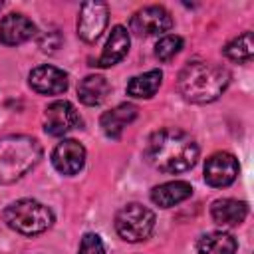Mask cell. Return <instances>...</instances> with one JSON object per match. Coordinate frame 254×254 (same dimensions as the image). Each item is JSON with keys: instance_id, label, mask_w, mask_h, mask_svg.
Returning <instances> with one entry per match:
<instances>
[{"instance_id": "ffe728a7", "label": "cell", "mask_w": 254, "mask_h": 254, "mask_svg": "<svg viewBox=\"0 0 254 254\" xmlns=\"http://www.w3.org/2000/svg\"><path fill=\"white\" fill-rule=\"evenodd\" d=\"M224 56L232 62L238 64H246L252 60L254 56V40H252V32H244L242 36L234 38L232 42L226 44L224 48Z\"/></svg>"}, {"instance_id": "9a60e30c", "label": "cell", "mask_w": 254, "mask_h": 254, "mask_svg": "<svg viewBox=\"0 0 254 254\" xmlns=\"http://www.w3.org/2000/svg\"><path fill=\"white\" fill-rule=\"evenodd\" d=\"M248 214V204L236 198H218L210 206V216L220 226H236Z\"/></svg>"}, {"instance_id": "277c9868", "label": "cell", "mask_w": 254, "mask_h": 254, "mask_svg": "<svg viewBox=\"0 0 254 254\" xmlns=\"http://www.w3.org/2000/svg\"><path fill=\"white\" fill-rule=\"evenodd\" d=\"M4 220L12 230L24 236H34V234H42L52 226L54 214L46 204L32 198H22L6 206Z\"/></svg>"}, {"instance_id": "30bf717a", "label": "cell", "mask_w": 254, "mask_h": 254, "mask_svg": "<svg viewBox=\"0 0 254 254\" xmlns=\"http://www.w3.org/2000/svg\"><path fill=\"white\" fill-rule=\"evenodd\" d=\"M52 165L62 175H75L85 165V149L75 139H64L52 151Z\"/></svg>"}, {"instance_id": "4fadbf2b", "label": "cell", "mask_w": 254, "mask_h": 254, "mask_svg": "<svg viewBox=\"0 0 254 254\" xmlns=\"http://www.w3.org/2000/svg\"><path fill=\"white\" fill-rule=\"evenodd\" d=\"M129 52V32L127 28L123 26H113L107 42H105V48L97 60V64L93 65H99V67H111L115 64H119Z\"/></svg>"}, {"instance_id": "ac0fdd59", "label": "cell", "mask_w": 254, "mask_h": 254, "mask_svg": "<svg viewBox=\"0 0 254 254\" xmlns=\"http://www.w3.org/2000/svg\"><path fill=\"white\" fill-rule=\"evenodd\" d=\"M161 79H163V73L161 69H151V71H145L141 75H135L129 79L127 83V93L131 97H139V99H149L157 93V89L161 87Z\"/></svg>"}, {"instance_id": "7a4b0ae2", "label": "cell", "mask_w": 254, "mask_h": 254, "mask_svg": "<svg viewBox=\"0 0 254 254\" xmlns=\"http://www.w3.org/2000/svg\"><path fill=\"white\" fill-rule=\"evenodd\" d=\"M228 85L230 71L210 62H190L181 69L177 77L181 95L190 103H210L218 99Z\"/></svg>"}, {"instance_id": "7402d4cb", "label": "cell", "mask_w": 254, "mask_h": 254, "mask_svg": "<svg viewBox=\"0 0 254 254\" xmlns=\"http://www.w3.org/2000/svg\"><path fill=\"white\" fill-rule=\"evenodd\" d=\"M77 254H105L101 238L93 232H87L79 242V252Z\"/></svg>"}, {"instance_id": "5bb4252c", "label": "cell", "mask_w": 254, "mask_h": 254, "mask_svg": "<svg viewBox=\"0 0 254 254\" xmlns=\"http://www.w3.org/2000/svg\"><path fill=\"white\" fill-rule=\"evenodd\" d=\"M137 117V107L133 103H119L117 107L105 111L101 115V129L107 137L111 139H119L123 129Z\"/></svg>"}, {"instance_id": "8fae6325", "label": "cell", "mask_w": 254, "mask_h": 254, "mask_svg": "<svg viewBox=\"0 0 254 254\" xmlns=\"http://www.w3.org/2000/svg\"><path fill=\"white\" fill-rule=\"evenodd\" d=\"M30 87L44 95H60L67 89V73L54 65H38L30 71Z\"/></svg>"}, {"instance_id": "52a82bcc", "label": "cell", "mask_w": 254, "mask_h": 254, "mask_svg": "<svg viewBox=\"0 0 254 254\" xmlns=\"http://www.w3.org/2000/svg\"><path fill=\"white\" fill-rule=\"evenodd\" d=\"M81 123L79 113L69 101H54L44 111V131L54 137H62Z\"/></svg>"}, {"instance_id": "8992f818", "label": "cell", "mask_w": 254, "mask_h": 254, "mask_svg": "<svg viewBox=\"0 0 254 254\" xmlns=\"http://www.w3.org/2000/svg\"><path fill=\"white\" fill-rule=\"evenodd\" d=\"M107 22H109V10L105 2L99 0L85 2L81 4L77 16V36L83 42H95L107 28Z\"/></svg>"}, {"instance_id": "603a6c76", "label": "cell", "mask_w": 254, "mask_h": 254, "mask_svg": "<svg viewBox=\"0 0 254 254\" xmlns=\"http://www.w3.org/2000/svg\"><path fill=\"white\" fill-rule=\"evenodd\" d=\"M62 46V38L58 34V30H50V32H44L42 38H40V48L44 52H56L58 48Z\"/></svg>"}, {"instance_id": "44dd1931", "label": "cell", "mask_w": 254, "mask_h": 254, "mask_svg": "<svg viewBox=\"0 0 254 254\" xmlns=\"http://www.w3.org/2000/svg\"><path fill=\"white\" fill-rule=\"evenodd\" d=\"M181 48H183V38L181 36H163L155 46V56L161 62H169L181 52Z\"/></svg>"}, {"instance_id": "9c48e42d", "label": "cell", "mask_w": 254, "mask_h": 254, "mask_svg": "<svg viewBox=\"0 0 254 254\" xmlns=\"http://www.w3.org/2000/svg\"><path fill=\"white\" fill-rule=\"evenodd\" d=\"M238 177V161L234 155L218 151L210 155L204 163V181L210 187H228L236 181Z\"/></svg>"}, {"instance_id": "ba28073f", "label": "cell", "mask_w": 254, "mask_h": 254, "mask_svg": "<svg viewBox=\"0 0 254 254\" xmlns=\"http://www.w3.org/2000/svg\"><path fill=\"white\" fill-rule=\"evenodd\" d=\"M171 26H173V18L163 6H145L137 10L131 18V32L143 38L165 34L167 30H171Z\"/></svg>"}, {"instance_id": "3957f363", "label": "cell", "mask_w": 254, "mask_h": 254, "mask_svg": "<svg viewBox=\"0 0 254 254\" xmlns=\"http://www.w3.org/2000/svg\"><path fill=\"white\" fill-rule=\"evenodd\" d=\"M42 157L40 143L30 135L0 137V185L14 183L32 171Z\"/></svg>"}, {"instance_id": "6da1fadb", "label": "cell", "mask_w": 254, "mask_h": 254, "mask_svg": "<svg viewBox=\"0 0 254 254\" xmlns=\"http://www.w3.org/2000/svg\"><path fill=\"white\" fill-rule=\"evenodd\" d=\"M145 157L157 171L177 175L194 167L198 159V145L189 133L167 127L149 137Z\"/></svg>"}, {"instance_id": "e0dca14e", "label": "cell", "mask_w": 254, "mask_h": 254, "mask_svg": "<svg viewBox=\"0 0 254 254\" xmlns=\"http://www.w3.org/2000/svg\"><path fill=\"white\" fill-rule=\"evenodd\" d=\"M109 91H111L109 81L103 75H87L77 85L79 101L85 103V105H91V107L93 105H101L107 99Z\"/></svg>"}, {"instance_id": "2e32d148", "label": "cell", "mask_w": 254, "mask_h": 254, "mask_svg": "<svg viewBox=\"0 0 254 254\" xmlns=\"http://www.w3.org/2000/svg\"><path fill=\"white\" fill-rule=\"evenodd\" d=\"M192 194V187L187 181H171L155 187L151 190V200L161 208H171Z\"/></svg>"}, {"instance_id": "7c38bea8", "label": "cell", "mask_w": 254, "mask_h": 254, "mask_svg": "<svg viewBox=\"0 0 254 254\" xmlns=\"http://www.w3.org/2000/svg\"><path fill=\"white\" fill-rule=\"evenodd\" d=\"M36 34V26L24 14H8L0 20V42L4 46H18Z\"/></svg>"}, {"instance_id": "5b68a950", "label": "cell", "mask_w": 254, "mask_h": 254, "mask_svg": "<svg viewBox=\"0 0 254 254\" xmlns=\"http://www.w3.org/2000/svg\"><path fill=\"white\" fill-rule=\"evenodd\" d=\"M155 228V212L139 202L121 206L115 214V230L127 242H141L151 236Z\"/></svg>"}, {"instance_id": "d6986e66", "label": "cell", "mask_w": 254, "mask_h": 254, "mask_svg": "<svg viewBox=\"0 0 254 254\" xmlns=\"http://www.w3.org/2000/svg\"><path fill=\"white\" fill-rule=\"evenodd\" d=\"M236 248L238 244L232 234L222 230L208 232L198 240V254H236Z\"/></svg>"}]
</instances>
